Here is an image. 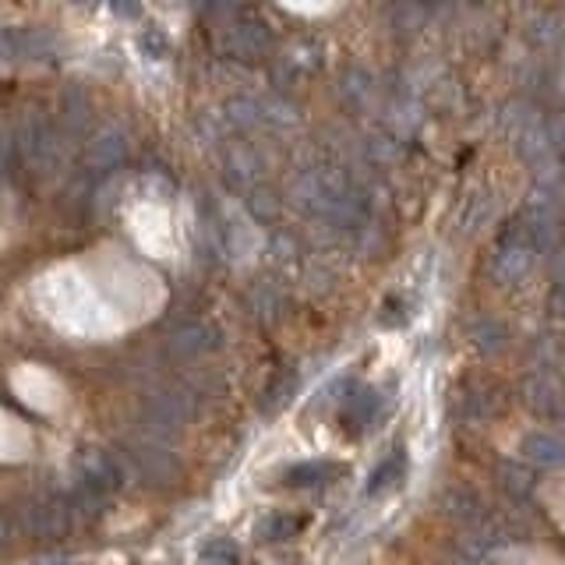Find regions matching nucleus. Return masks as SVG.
Returning <instances> with one entry per match:
<instances>
[{"label":"nucleus","mask_w":565,"mask_h":565,"mask_svg":"<svg viewBox=\"0 0 565 565\" xmlns=\"http://www.w3.org/2000/svg\"><path fill=\"white\" fill-rule=\"evenodd\" d=\"M14 149L32 177H50L57 173L64 159V131L53 124L43 106H25L14 128Z\"/></svg>","instance_id":"f257e3e1"},{"label":"nucleus","mask_w":565,"mask_h":565,"mask_svg":"<svg viewBox=\"0 0 565 565\" xmlns=\"http://www.w3.org/2000/svg\"><path fill=\"white\" fill-rule=\"evenodd\" d=\"M194 414L199 396L188 385H156L141 396V431L159 441H170Z\"/></svg>","instance_id":"f03ea898"},{"label":"nucleus","mask_w":565,"mask_h":565,"mask_svg":"<svg viewBox=\"0 0 565 565\" xmlns=\"http://www.w3.org/2000/svg\"><path fill=\"white\" fill-rule=\"evenodd\" d=\"M537 262H541L537 247L530 244V237L520 230V223H512L502 234V241L494 244L488 273L494 282H502V287H516V282H523L530 273L537 269Z\"/></svg>","instance_id":"7ed1b4c3"},{"label":"nucleus","mask_w":565,"mask_h":565,"mask_svg":"<svg viewBox=\"0 0 565 565\" xmlns=\"http://www.w3.org/2000/svg\"><path fill=\"white\" fill-rule=\"evenodd\" d=\"M124 463H128L131 473L146 477V481H152V484H167L177 473V459H173L170 446L146 435V431H138L124 441Z\"/></svg>","instance_id":"20e7f679"},{"label":"nucleus","mask_w":565,"mask_h":565,"mask_svg":"<svg viewBox=\"0 0 565 565\" xmlns=\"http://www.w3.org/2000/svg\"><path fill=\"white\" fill-rule=\"evenodd\" d=\"M128 477H131L128 463L106 449H85L78 456V488L96 494V499H106V494L120 491L128 484Z\"/></svg>","instance_id":"39448f33"},{"label":"nucleus","mask_w":565,"mask_h":565,"mask_svg":"<svg viewBox=\"0 0 565 565\" xmlns=\"http://www.w3.org/2000/svg\"><path fill=\"white\" fill-rule=\"evenodd\" d=\"M128 152H131L128 128L117 120H106L85 141V170L88 173H110L124 163V159H128Z\"/></svg>","instance_id":"423d86ee"},{"label":"nucleus","mask_w":565,"mask_h":565,"mask_svg":"<svg viewBox=\"0 0 565 565\" xmlns=\"http://www.w3.org/2000/svg\"><path fill=\"white\" fill-rule=\"evenodd\" d=\"M269 46H273V29L255 14L234 18V22H230L220 35V50L226 53V57H237V61L262 57Z\"/></svg>","instance_id":"0eeeda50"},{"label":"nucleus","mask_w":565,"mask_h":565,"mask_svg":"<svg viewBox=\"0 0 565 565\" xmlns=\"http://www.w3.org/2000/svg\"><path fill=\"white\" fill-rule=\"evenodd\" d=\"M523 403L537 417L562 420L565 417V382H562V371L530 367V375L523 382Z\"/></svg>","instance_id":"6e6552de"},{"label":"nucleus","mask_w":565,"mask_h":565,"mask_svg":"<svg viewBox=\"0 0 565 565\" xmlns=\"http://www.w3.org/2000/svg\"><path fill=\"white\" fill-rule=\"evenodd\" d=\"M57 50L50 29L35 25H4L0 29V61H46Z\"/></svg>","instance_id":"1a4fd4ad"},{"label":"nucleus","mask_w":565,"mask_h":565,"mask_svg":"<svg viewBox=\"0 0 565 565\" xmlns=\"http://www.w3.org/2000/svg\"><path fill=\"white\" fill-rule=\"evenodd\" d=\"M223 173L230 188L247 194L265 184V159L244 141H230V146H223Z\"/></svg>","instance_id":"9d476101"},{"label":"nucleus","mask_w":565,"mask_h":565,"mask_svg":"<svg viewBox=\"0 0 565 565\" xmlns=\"http://www.w3.org/2000/svg\"><path fill=\"white\" fill-rule=\"evenodd\" d=\"M499 406H502V393H499V388L470 382L463 388V396H456L452 414H456V420H463V424H481L491 414H499Z\"/></svg>","instance_id":"9b49d317"},{"label":"nucleus","mask_w":565,"mask_h":565,"mask_svg":"<svg viewBox=\"0 0 565 565\" xmlns=\"http://www.w3.org/2000/svg\"><path fill=\"white\" fill-rule=\"evenodd\" d=\"M520 456L534 467L558 470L565 467V435L555 431H526L520 441Z\"/></svg>","instance_id":"f8f14e48"},{"label":"nucleus","mask_w":565,"mask_h":565,"mask_svg":"<svg viewBox=\"0 0 565 565\" xmlns=\"http://www.w3.org/2000/svg\"><path fill=\"white\" fill-rule=\"evenodd\" d=\"M170 350L177 358H202V353L220 347V332L212 329L209 322H181L170 332Z\"/></svg>","instance_id":"ddd939ff"},{"label":"nucleus","mask_w":565,"mask_h":565,"mask_svg":"<svg viewBox=\"0 0 565 565\" xmlns=\"http://www.w3.org/2000/svg\"><path fill=\"white\" fill-rule=\"evenodd\" d=\"M441 512H446L449 520L470 526V530H477L491 516V512L484 509V502H481V494L470 491V488H449L446 494H441Z\"/></svg>","instance_id":"4468645a"},{"label":"nucleus","mask_w":565,"mask_h":565,"mask_svg":"<svg viewBox=\"0 0 565 565\" xmlns=\"http://www.w3.org/2000/svg\"><path fill=\"white\" fill-rule=\"evenodd\" d=\"M71 523V505L67 502H40L29 509V530L40 537H57Z\"/></svg>","instance_id":"2eb2a0df"},{"label":"nucleus","mask_w":565,"mask_h":565,"mask_svg":"<svg viewBox=\"0 0 565 565\" xmlns=\"http://www.w3.org/2000/svg\"><path fill=\"white\" fill-rule=\"evenodd\" d=\"M88 114H93V99L85 96L82 85H71L67 93H61V117H64V135L78 138L88 124Z\"/></svg>","instance_id":"dca6fc26"},{"label":"nucleus","mask_w":565,"mask_h":565,"mask_svg":"<svg viewBox=\"0 0 565 565\" xmlns=\"http://www.w3.org/2000/svg\"><path fill=\"white\" fill-rule=\"evenodd\" d=\"M300 530H305V516H290V512H273V516H265V520L255 526V534H258V541H265V544H279V541L297 537Z\"/></svg>","instance_id":"f3484780"},{"label":"nucleus","mask_w":565,"mask_h":565,"mask_svg":"<svg viewBox=\"0 0 565 565\" xmlns=\"http://www.w3.org/2000/svg\"><path fill=\"white\" fill-rule=\"evenodd\" d=\"M343 467L340 463H329V459H311V463H297L287 470V484L294 488H311V484H326L332 477H340Z\"/></svg>","instance_id":"a211bd4d"},{"label":"nucleus","mask_w":565,"mask_h":565,"mask_svg":"<svg viewBox=\"0 0 565 565\" xmlns=\"http://www.w3.org/2000/svg\"><path fill=\"white\" fill-rule=\"evenodd\" d=\"M505 340H509V332H505L502 322H494V318H477V322L470 326V343L481 353L505 350Z\"/></svg>","instance_id":"6ab92c4d"},{"label":"nucleus","mask_w":565,"mask_h":565,"mask_svg":"<svg viewBox=\"0 0 565 565\" xmlns=\"http://www.w3.org/2000/svg\"><path fill=\"white\" fill-rule=\"evenodd\" d=\"M375 414H379V396L371 393V388H358V393H353L343 406V420L350 424V428H364Z\"/></svg>","instance_id":"aec40b11"},{"label":"nucleus","mask_w":565,"mask_h":565,"mask_svg":"<svg viewBox=\"0 0 565 565\" xmlns=\"http://www.w3.org/2000/svg\"><path fill=\"white\" fill-rule=\"evenodd\" d=\"M526 40L537 50H555V43L562 40V18L555 14H541L534 25L526 29Z\"/></svg>","instance_id":"412c9836"},{"label":"nucleus","mask_w":565,"mask_h":565,"mask_svg":"<svg viewBox=\"0 0 565 565\" xmlns=\"http://www.w3.org/2000/svg\"><path fill=\"white\" fill-rule=\"evenodd\" d=\"M244 205H247V212H252L255 220H262V223H273L276 216H279V199L269 191V188H255V191H247L244 194Z\"/></svg>","instance_id":"4be33fe9"},{"label":"nucleus","mask_w":565,"mask_h":565,"mask_svg":"<svg viewBox=\"0 0 565 565\" xmlns=\"http://www.w3.org/2000/svg\"><path fill=\"white\" fill-rule=\"evenodd\" d=\"M502 488L512 494V499H530L534 494V473H526L516 463H502Z\"/></svg>","instance_id":"5701e85b"},{"label":"nucleus","mask_w":565,"mask_h":565,"mask_svg":"<svg viewBox=\"0 0 565 565\" xmlns=\"http://www.w3.org/2000/svg\"><path fill=\"white\" fill-rule=\"evenodd\" d=\"M343 96L350 106H364L367 96H375V85H371V78L364 75V71H350V75L343 78Z\"/></svg>","instance_id":"b1692460"},{"label":"nucleus","mask_w":565,"mask_h":565,"mask_svg":"<svg viewBox=\"0 0 565 565\" xmlns=\"http://www.w3.org/2000/svg\"><path fill=\"white\" fill-rule=\"evenodd\" d=\"M297 388V371H282V375L269 385V393H265V411H279L282 403L290 399V393Z\"/></svg>","instance_id":"393cba45"},{"label":"nucleus","mask_w":565,"mask_h":565,"mask_svg":"<svg viewBox=\"0 0 565 565\" xmlns=\"http://www.w3.org/2000/svg\"><path fill=\"white\" fill-rule=\"evenodd\" d=\"M252 308H255L258 318H273L282 308V297L273 290V282H262V287L252 290Z\"/></svg>","instance_id":"a878e982"},{"label":"nucleus","mask_w":565,"mask_h":565,"mask_svg":"<svg viewBox=\"0 0 565 565\" xmlns=\"http://www.w3.org/2000/svg\"><path fill=\"white\" fill-rule=\"evenodd\" d=\"M403 473V452H396V456H388V463H382L375 473H371V484H367V491L375 494V491H382V488H388V484H396V477Z\"/></svg>","instance_id":"bb28decb"},{"label":"nucleus","mask_w":565,"mask_h":565,"mask_svg":"<svg viewBox=\"0 0 565 565\" xmlns=\"http://www.w3.org/2000/svg\"><path fill=\"white\" fill-rule=\"evenodd\" d=\"M202 565H237V547L226 541H212L202 547Z\"/></svg>","instance_id":"cd10ccee"},{"label":"nucleus","mask_w":565,"mask_h":565,"mask_svg":"<svg viewBox=\"0 0 565 565\" xmlns=\"http://www.w3.org/2000/svg\"><path fill=\"white\" fill-rule=\"evenodd\" d=\"M14 156H18V149H14V128H8V120L0 117V181L8 177Z\"/></svg>","instance_id":"c85d7f7f"}]
</instances>
